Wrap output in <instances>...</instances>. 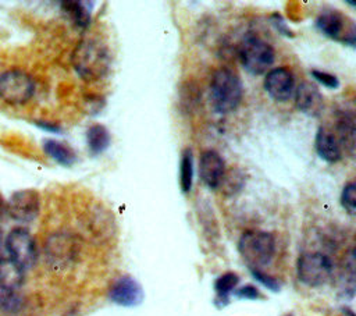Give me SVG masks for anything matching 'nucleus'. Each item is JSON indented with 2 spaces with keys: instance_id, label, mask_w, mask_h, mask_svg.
Here are the masks:
<instances>
[{
  "instance_id": "nucleus-1",
  "label": "nucleus",
  "mask_w": 356,
  "mask_h": 316,
  "mask_svg": "<svg viewBox=\"0 0 356 316\" xmlns=\"http://www.w3.org/2000/svg\"><path fill=\"white\" fill-rule=\"evenodd\" d=\"M110 50L106 43L97 38L81 40L72 53V65L79 77L86 81L104 77L110 70Z\"/></svg>"
},
{
  "instance_id": "nucleus-2",
  "label": "nucleus",
  "mask_w": 356,
  "mask_h": 316,
  "mask_svg": "<svg viewBox=\"0 0 356 316\" xmlns=\"http://www.w3.org/2000/svg\"><path fill=\"white\" fill-rule=\"evenodd\" d=\"M210 104L218 114H228L238 109L243 86L241 78L229 68L220 67L214 71L210 81Z\"/></svg>"
},
{
  "instance_id": "nucleus-3",
  "label": "nucleus",
  "mask_w": 356,
  "mask_h": 316,
  "mask_svg": "<svg viewBox=\"0 0 356 316\" xmlns=\"http://www.w3.org/2000/svg\"><path fill=\"white\" fill-rule=\"evenodd\" d=\"M238 251L249 269L261 270L271 263L275 255V238L267 231L249 230L241 235Z\"/></svg>"
},
{
  "instance_id": "nucleus-4",
  "label": "nucleus",
  "mask_w": 356,
  "mask_h": 316,
  "mask_svg": "<svg viewBox=\"0 0 356 316\" xmlns=\"http://www.w3.org/2000/svg\"><path fill=\"white\" fill-rule=\"evenodd\" d=\"M242 67L252 75H261L274 64L275 53L270 43L259 36L243 38L238 49Z\"/></svg>"
},
{
  "instance_id": "nucleus-5",
  "label": "nucleus",
  "mask_w": 356,
  "mask_h": 316,
  "mask_svg": "<svg viewBox=\"0 0 356 316\" xmlns=\"http://www.w3.org/2000/svg\"><path fill=\"white\" fill-rule=\"evenodd\" d=\"M296 274L307 287H320L330 281L334 274L331 258L323 252H305L298 258Z\"/></svg>"
},
{
  "instance_id": "nucleus-6",
  "label": "nucleus",
  "mask_w": 356,
  "mask_h": 316,
  "mask_svg": "<svg viewBox=\"0 0 356 316\" xmlns=\"http://www.w3.org/2000/svg\"><path fill=\"white\" fill-rule=\"evenodd\" d=\"M4 246L8 253V259L13 260L24 271L31 269L38 259L36 242L32 234L24 227L13 228L6 239Z\"/></svg>"
},
{
  "instance_id": "nucleus-7",
  "label": "nucleus",
  "mask_w": 356,
  "mask_h": 316,
  "mask_svg": "<svg viewBox=\"0 0 356 316\" xmlns=\"http://www.w3.org/2000/svg\"><path fill=\"white\" fill-rule=\"evenodd\" d=\"M35 92L32 77L18 68L0 74V99L8 104H24Z\"/></svg>"
},
{
  "instance_id": "nucleus-8",
  "label": "nucleus",
  "mask_w": 356,
  "mask_h": 316,
  "mask_svg": "<svg viewBox=\"0 0 356 316\" xmlns=\"http://www.w3.org/2000/svg\"><path fill=\"white\" fill-rule=\"evenodd\" d=\"M317 29L327 38L355 46V25L337 10H324L316 21Z\"/></svg>"
},
{
  "instance_id": "nucleus-9",
  "label": "nucleus",
  "mask_w": 356,
  "mask_h": 316,
  "mask_svg": "<svg viewBox=\"0 0 356 316\" xmlns=\"http://www.w3.org/2000/svg\"><path fill=\"white\" fill-rule=\"evenodd\" d=\"M6 209L8 214L17 221H32L36 219L40 210L39 192L35 189H21L14 192L8 199Z\"/></svg>"
},
{
  "instance_id": "nucleus-10",
  "label": "nucleus",
  "mask_w": 356,
  "mask_h": 316,
  "mask_svg": "<svg viewBox=\"0 0 356 316\" xmlns=\"http://www.w3.org/2000/svg\"><path fill=\"white\" fill-rule=\"evenodd\" d=\"M108 298L118 306L134 308L143 302L145 291L136 278L125 274L111 284Z\"/></svg>"
},
{
  "instance_id": "nucleus-11",
  "label": "nucleus",
  "mask_w": 356,
  "mask_h": 316,
  "mask_svg": "<svg viewBox=\"0 0 356 316\" xmlns=\"http://www.w3.org/2000/svg\"><path fill=\"white\" fill-rule=\"evenodd\" d=\"M264 89L268 96L277 102H286L295 93V78L286 67L270 70L264 78Z\"/></svg>"
},
{
  "instance_id": "nucleus-12",
  "label": "nucleus",
  "mask_w": 356,
  "mask_h": 316,
  "mask_svg": "<svg viewBox=\"0 0 356 316\" xmlns=\"http://www.w3.org/2000/svg\"><path fill=\"white\" fill-rule=\"evenodd\" d=\"M199 175L207 188L216 189L221 185L225 175V163L216 150H206L199 160Z\"/></svg>"
},
{
  "instance_id": "nucleus-13",
  "label": "nucleus",
  "mask_w": 356,
  "mask_h": 316,
  "mask_svg": "<svg viewBox=\"0 0 356 316\" xmlns=\"http://www.w3.org/2000/svg\"><path fill=\"white\" fill-rule=\"evenodd\" d=\"M295 106L302 113L317 117L324 109L323 95L320 93L318 88L310 82L303 81L295 89Z\"/></svg>"
},
{
  "instance_id": "nucleus-14",
  "label": "nucleus",
  "mask_w": 356,
  "mask_h": 316,
  "mask_svg": "<svg viewBox=\"0 0 356 316\" xmlns=\"http://www.w3.org/2000/svg\"><path fill=\"white\" fill-rule=\"evenodd\" d=\"M314 146H316L317 155L328 163H337L342 157V149L339 146V142L335 134L325 127H320L317 129Z\"/></svg>"
},
{
  "instance_id": "nucleus-15",
  "label": "nucleus",
  "mask_w": 356,
  "mask_h": 316,
  "mask_svg": "<svg viewBox=\"0 0 356 316\" xmlns=\"http://www.w3.org/2000/svg\"><path fill=\"white\" fill-rule=\"evenodd\" d=\"M46 253L51 263L65 264L72 260L75 255V245L70 235L57 234L49 238L46 245Z\"/></svg>"
},
{
  "instance_id": "nucleus-16",
  "label": "nucleus",
  "mask_w": 356,
  "mask_h": 316,
  "mask_svg": "<svg viewBox=\"0 0 356 316\" xmlns=\"http://www.w3.org/2000/svg\"><path fill=\"white\" fill-rule=\"evenodd\" d=\"M337 139L341 149H345L349 155L355 153V139H356V125L355 116L350 111H342L338 114L337 120Z\"/></svg>"
},
{
  "instance_id": "nucleus-17",
  "label": "nucleus",
  "mask_w": 356,
  "mask_h": 316,
  "mask_svg": "<svg viewBox=\"0 0 356 316\" xmlns=\"http://www.w3.org/2000/svg\"><path fill=\"white\" fill-rule=\"evenodd\" d=\"M61 8L76 26L86 28L90 22L93 1H63Z\"/></svg>"
},
{
  "instance_id": "nucleus-18",
  "label": "nucleus",
  "mask_w": 356,
  "mask_h": 316,
  "mask_svg": "<svg viewBox=\"0 0 356 316\" xmlns=\"http://www.w3.org/2000/svg\"><path fill=\"white\" fill-rule=\"evenodd\" d=\"M42 146H43L44 153L61 166H72L76 161L75 152L68 145H65L60 141L44 139Z\"/></svg>"
},
{
  "instance_id": "nucleus-19",
  "label": "nucleus",
  "mask_w": 356,
  "mask_h": 316,
  "mask_svg": "<svg viewBox=\"0 0 356 316\" xmlns=\"http://www.w3.org/2000/svg\"><path fill=\"white\" fill-rule=\"evenodd\" d=\"M86 142L92 155H100L110 146L111 136L103 124H93L88 128Z\"/></svg>"
},
{
  "instance_id": "nucleus-20",
  "label": "nucleus",
  "mask_w": 356,
  "mask_h": 316,
  "mask_svg": "<svg viewBox=\"0 0 356 316\" xmlns=\"http://www.w3.org/2000/svg\"><path fill=\"white\" fill-rule=\"evenodd\" d=\"M24 280V270L8 258H0V287L17 290Z\"/></svg>"
},
{
  "instance_id": "nucleus-21",
  "label": "nucleus",
  "mask_w": 356,
  "mask_h": 316,
  "mask_svg": "<svg viewBox=\"0 0 356 316\" xmlns=\"http://www.w3.org/2000/svg\"><path fill=\"white\" fill-rule=\"evenodd\" d=\"M239 284V276L234 271H227L216 278L214 281V291L217 299L225 305L228 302V297L235 291Z\"/></svg>"
},
{
  "instance_id": "nucleus-22",
  "label": "nucleus",
  "mask_w": 356,
  "mask_h": 316,
  "mask_svg": "<svg viewBox=\"0 0 356 316\" xmlns=\"http://www.w3.org/2000/svg\"><path fill=\"white\" fill-rule=\"evenodd\" d=\"M193 182V156L191 149H185L179 163V185L184 193L192 189Z\"/></svg>"
},
{
  "instance_id": "nucleus-23",
  "label": "nucleus",
  "mask_w": 356,
  "mask_h": 316,
  "mask_svg": "<svg viewBox=\"0 0 356 316\" xmlns=\"http://www.w3.org/2000/svg\"><path fill=\"white\" fill-rule=\"evenodd\" d=\"M22 308V297L17 290L0 287V310L4 313H17Z\"/></svg>"
},
{
  "instance_id": "nucleus-24",
  "label": "nucleus",
  "mask_w": 356,
  "mask_h": 316,
  "mask_svg": "<svg viewBox=\"0 0 356 316\" xmlns=\"http://www.w3.org/2000/svg\"><path fill=\"white\" fill-rule=\"evenodd\" d=\"M341 205L350 216H353L356 213V184H355V181H349L345 184V187L341 192Z\"/></svg>"
},
{
  "instance_id": "nucleus-25",
  "label": "nucleus",
  "mask_w": 356,
  "mask_h": 316,
  "mask_svg": "<svg viewBox=\"0 0 356 316\" xmlns=\"http://www.w3.org/2000/svg\"><path fill=\"white\" fill-rule=\"evenodd\" d=\"M250 273H252V276H253V278L256 280V281H259L260 284H263L266 288H268L270 291H273V292H278L280 290H281V284H280V281L275 278V277H273V276H270V274H267V273H264L263 270H259V269H250Z\"/></svg>"
},
{
  "instance_id": "nucleus-26",
  "label": "nucleus",
  "mask_w": 356,
  "mask_h": 316,
  "mask_svg": "<svg viewBox=\"0 0 356 316\" xmlns=\"http://www.w3.org/2000/svg\"><path fill=\"white\" fill-rule=\"evenodd\" d=\"M312 75L317 82H320L321 85H324L327 88H338L339 86V79L334 74L318 71V70H312Z\"/></svg>"
},
{
  "instance_id": "nucleus-27",
  "label": "nucleus",
  "mask_w": 356,
  "mask_h": 316,
  "mask_svg": "<svg viewBox=\"0 0 356 316\" xmlns=\"http://www.w3.org/2000/svg\"><path fill=\"white\" fill-rule=\"evenodd\" d=\"M234 294L242 299H261L263 298L259 288H256L253 284H245L239 288H235Z\"/></svg>"
},
{
  "instance_id": "nucleus-28",
  "label": "nucleus",
  "mask_w": 356,
  "mask_h": 316,
  "mask_svg": "<svg viewBox=\"0 0 356 316\" xmlns=\"http://www.w3.org/2000/svg\"><path fill=\"white\" fill-rule=\"evenodd\" d=\"M35 125H38L39 128L44 129V131H50V132H61V128L54 124V123H49V121H44V120H40V121H35Z\"/></svg>"
},
{
  "instance_id": "nucleus-29",
  "label": "nucleus",
  "mask_w": 356,
  "mask_h": 316,
  "mask_svg": "<svg viewBox=\"0 0 356 316\" xmlns=\"http://www.w3.org/2000/svg\"><path fill=\"white\" fill-rule=\"evenodd\" d=\"M273 21H274V24H275V26L278 28L277 31H280V32H282L285 36H292V32L286 28V25L284 24V21H282V18H281V15H275V18H273Z\"/></svg>"
},
{
  "instance_id": "nucleus-30",
  "label": "nucleus",
  "mask_w": 356,
  "mask_h": 316,
  "mask_svg": "<svg viewBox=\"0 0 356 316\" xmlns=\"http://www.w3.org/2000/svg\"><path fill=\"white\" fill-rule=\"evenodd\" d=\"M3 245H4V238H3V232H1V230H0V258H3V256H1Z\"/></svg>"
},
{
  "instance_id": "nucleus-31",
  "label": "nucleus",
  "mask_w": 356,
  "mask_h": 316,
  "mask_svg": "<svg viewBox=\"0 0 356 316\" xmlns=\"http://www.w3.org/2000/svg\"><path fill=\"white\" fill-rule=\"evenodd\" d=\"M4 207H6V203H4V199H3V196L0 195V214L3 213V210H4Z\"/></svg>"
},
{
  "instance_id": "nucleus-32",
  "label": "nucleus",
  "mask_w": 356,
  "mask_h": 316,
  "mask_svg": "<svg viewBox=\"0 0 356 316\" xmlns=\"http://www.w3.org/2000/svg\"><path fill=\"white\" fill-rule=\"evenodd\" d=\"M285 316H293V315H291V313H288V315H285Z\"/></svg>"
}]
</instances>
